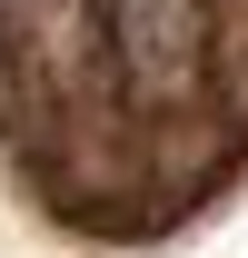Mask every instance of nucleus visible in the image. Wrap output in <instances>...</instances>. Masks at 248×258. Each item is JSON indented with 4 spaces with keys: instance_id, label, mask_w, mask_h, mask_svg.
Here are the masks:
<instances>
[{
    "instance_id": "obj_1",
    "label": "nucleus",
    "mask_w": 248,
    "mask_h": 258,
    "mask_svg": "<svg viewBox=\"0 0 248 258\" xmlns=\"http://www.w3.org/2000/svg\"><path fill=\"white\" fill-rule=\"evenodd\" d=\"M109 50L129 60V80L179 90L209 50V10L199 0H109Z\"/></svg>"
}]
</instances>
